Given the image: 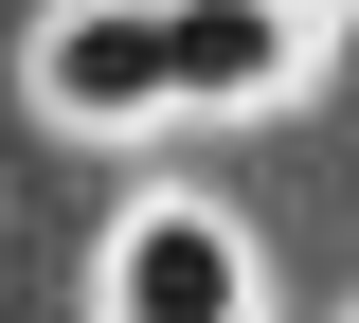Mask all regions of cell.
I'll use <instances>...</instances> for the list:
<instances>
[{"label":"cell","instance_id":"obj_1","mask_svg":"<svg viewBox=\"0 0 359 323\" xmlns=\"http://www.w3.org/2000/svg\"><path fill=\"white\" fill-rule=\"evenodd\" d=\"M90 323H269V270L216 198H126L108 270H90Z\"/></svg>","mask_w":359,"mask_h":323},{"label":"cell","instance_id":"obj_3","mask_svg":"<svg viewBox=\"0 0 359 323\" xmlns=\"http://www.w3.org/2000/svg\"><path fill=\"white\" fill-rule=\"evenodd\" d=\"M306 54H323V0H162L180 108H269V90H306Z\"/></svg>","mask_w":359,"mask_h":323},{"label":"cell","instance_id":"obj_2","mask_svg":"<svg viewBox=\"0 0 359 323\" xmlns=\"http://www.w3.org/2000/svg\"><path fill=\"white\" fill-rule=\"evenodd\" d=\"M36 108L54 126H90V144H126V126H162V0H54L36 18Z\"/></svg>","mask_w":359,"mask_h":323}]
</instances>
